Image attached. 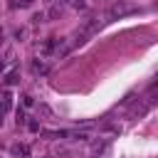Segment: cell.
<instances>
[{"label": "cell", "instance_id": "277c9868", "mask_svg": "<svg viewBox=\"0 0 158 158\" xmlns=\"http://www.w3.org/2000/svg\"><path fill=\"white\" fill-rule=\"evenodd\" d=\"M84 5H86L84 0H74V7H84Z\"/></svg>", "mask_w": 158, "mask_h": 158}, {"label": "cell", "instance_id": "7a4b0ae2", "mask_svg": "<svg viewBox=\"0 0 158 158\" xmlns=\"http://www.w3.org/2000/svg\"><path fill=\"white\" fill-rule=\"evenodd\" d=\"M10 106H12V96H10V94H5V96H2V109H0V111H7Z\"/></svg>", "mask_w": 158, "mask_h": 158}, {"label": "cell", "instance_id": "3957f363", "mask_svg": "<svg viewBox=\"0 0 158 158\" xmlns=\"http://www.w3.org/2000/svg\"><path fill=\"white\" fill-rule=\"evenodd\" d=\"M5 81H7V84H15V81H17V72H10V74H7V79H5Z\"/></svg>", "mask_w": 158, "mask_h": 158}, {"label": "cell", "instance_id": "6da1fadb", "mask_svg": "<svg viewBox=\"0 0 158 158\" xmlns=\"http://www.w3.org/2000/svg\"><path fill=\"white\" fill-rule=\"evenodd\" d=\"M32 72H35V74H47V72H49V67H47L44 62L35 59V62H32Z\"/></svg>", "mask_w": 158, "mask_h": 158}, {"label": "cell", "instance_id": "5b68a950", "mask_svg": "<svg viewBox=\"0 0 158 158\" xmlns=\"http://www.w3.org/2000/svg\"><path fill=\"white\" fill-rule=\"evenodd\" d=\"M0 40H2V32H0Z\"/></svg>", "mask_w": 158, "mask_h": 158}]
</instances>
